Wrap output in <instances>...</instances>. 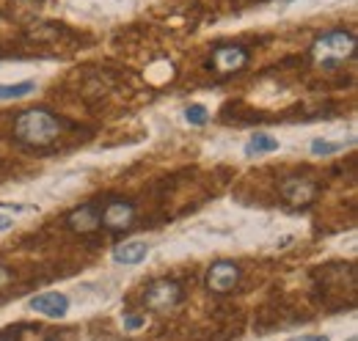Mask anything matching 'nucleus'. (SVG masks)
Wrapping results in <instances>:
<instances>
[{
  "mask_svg": "<svg viewBox=\"0 0 358 341\" xmlns=\"http://www.w3.org/2000/svg\"><path fill=\"white\" fill-rule=\"evenodd\" d=\"M353 52H356V39H353L350 34H345V31L325 34L322 39L314 42V55H317V61H320L325 69L336 66L339 61L350 58Z\"/></svg>",
  "mask_w": 358,
  "mask_h": 341,
  "instance_id": "f03ea898",
  "label": "nucleus"
},
{
  "mask_svg": "<svg viewBox=\"0 0 358 341\" xmlns=\"http://www.w3.org/2000/svg\"><path fill=\"white\" fill-rule=\"evenodd\" d=\"M31 308L50 317V319H58L69 311V300H66V295H58V292H45V295L31 300Z\"/></svg>",
  "mask_w": 358,
  "mask_h": 341,
  "instance_id": "1a4fd4ad",
  "label": "nucleus"
},
{
  "mask_svg": "<svg viewBox=\"0 0 358 341\" xmlns=\"http://www.w3.org/2000/svg\"><path fill=\"white\" fill-rule=\"evenodd\" d=\"M179 300H182V289H179L177 281H157L143 295L146 308H152V311H169V308L177 305Z\"/></svg>",
  "mask_w": 358,
  "mask_h": 341,
  "instance_id": "20e7f679",
  "label": "nucleus"
},
{
  "mask_svg": "<svg viewBox=\"0 0 358 341\" xmlns=\"http://www.w3.org/2000/svg\"><path fill=\"white\" fill-rule=\"evenodd\" d=\"M99 220H102L110 231H124V228L133 226L135 207L130 201H124V198H113V201H108V207L99 212Z\"/></svg>",
  "mask_w": 358,
  "mask_h": 341,
  "instance_id": "39448f33",
  "label": "nucleus"
},
{
  "mask_svg": "<svg viewBox=\"0 0 358 341\" xmlns=\"http://www.w3.org/2000/svg\"><path fill=\"white\" fill-rule=\"evenodd\" d=\"M339 149H342V143H328V140H314L312 143L314 154H334V152H339Z\"/></svg>",
  "mask_w": 358,
  "mask_h": 341,
  "instance_id": "4468645a",
  "label": "nucleus"
},
{
  "mask_svg": "<svg viewBox=\"0 0 358 341\" xmlns=\"http://www.w3.org/2000/svg\"><path fill=\"white\" fill-rule=\"evenodd\" d=\"M295 341H328V336H301V339Z\"/></svg>",
  "mask_w": 358,
  "mask_h": 341,
  "instance_id": "a211bd4d",
  "label": "nucleus"
},
{
  "mask_svg": "<svg viewBox=\"0 0 358 341\" xmlns=\"http://www.w3.org/2000/svg\"><path fill=\"white\" fill-rule=\"evenodd\" d=\"M275 149H278V140H275V138H270V135H254V138L248 140V146H245V154L251 157V154L275 152Z\"/></svg>",
  "mask_w": 358,
  "mask_h": 341,
  "instance_id": "9b49d317",
  "label": "nucleus"
},
{
  "mask_svg": "<svg viewBox=\"0 0 358 341\" xmlns=\"http://www.w3.org/2000/svg\"><path fill=\"white\" fill-rule=\"evenodd\" d=\"M143 322H146L143 317H127V319H124V328H130V331H138Z\"/></svg>",
  "mask_w": 358,
  "mask_h": 341,
  "instance_id": "dca6fc26",
  "label": "nucleus"
},
{
  "mask_svg": "<svg viewBox=\"0 0 358 341\" xmlns=\"http://www.w3.org/2000/svg\"><path fill=\"white\" fill-rule=\"evenodd\" d=\"M240 281V267L234 264V261H215L213 267H210V273H207V286L213 289V292H218V295H224L229 289H234V284Z\"/></svg>",
  "mask_w": 358,
  "mask_h": 341,
  "instance_id": "423d86ee",
  "label": "nucleus"
},
{
  "mask_svg": "<svg viewBox=\"0 0 358 341\" xmlns=\"http://www.w3.org/2000/svg\"><path fill=\"white\" fill-rule=\"evenodd\" d=\"M8 281H11V273H8L6 267H0V286H6Z\"/></svg>",
  "mask_w": 358,
  "mask_h": 341,
  "instance_id": "f3484780",
  "label": "nucleus"
},
{
  "mask_svg": "<svg viewBox=\"0 0 358 341\" xmlns=\"http://www.w3.org/2000/svg\"><path fill=\"white\" fill-rule=\"evenodd\" d=\"M185 116H187V122H190V124L201 127V124L207 122V108H204V105H190V108L185 110Z\"/></svg>",
  "mask_w": 358,
  "mask_h": 341,
  "instance_id": "ddd939ff",
  "label": "nucleus"
},
{
  "mask_svg": "<svg viewBox=\"0 0 358 341\" xmlns=\"http://www.w3.org/2000/svg\"><path fill=\"white\" fill-rule=\"evenodd\" d=\"M28 325H17V328H6V331H0V341H22V331H25Z\"/></svg>",
  "mask_w": 358,
  "mask_h": 341,
  "instance_id": "2eb2a0df",
  "label": "nucleus"
},
{
  "mask_svg": "<svg viewBox=\"0 0 358 341\" xmlns=\"http://www.w3.org/2000/svg\"><path fill=\"white\" fill-rule=\"evenodd\" d=\"M278 190H281V196H284L292 207H306V204H312L314 198H317L320 184H317L314 179H306V176H287Z\"/></svg>",
  "mask_w": 358,
  "mask_h": 341,
  "instance_id": "7ed1b4c3",
  "label": "nucleus"
},
{
  "mask_svg": "<svg viewBox=\"0 0 358 341\" xmlns=\"http://www.w3.org/2000/svg\"><path fill=\"white\" fill-rule=\"evenodd\" d=\"M34 88H36V85L31 83V80L14 83V85H0V99H22V96H28Z\"/></svg>",
  "mask_w": 358,
  "mask_h": 341,
  "instance_id": "f8f14e48",
  "label": "nucleus"
},
{
  "mask_svg": "<svg viewBox=\"0 0 358 341\" xmlns=\"http://www.w3.org/2000/svg\"><path fill=\"white\" fill-rule=\"evenodd\" d=\"M149 254V245L146 242H141V240H130V242H122V245H116V251H113V259L119 261V264H138V261H143Z\"/></svg>",
  "mask_w": 358,
  "mask_h": 341,
  "instance_id": "9d476101",
  "label": "nucleus"
},
{
  "mask_svg": "<svg viewBox=\"0 0 358 341\" xmlns=\"http://www.w3.org/2000/svg\"><path fill=\"white\" fill-rule=\"evenodd\" d=\"M248 64V52L245 47H237V44H226V47H218L213 52V66L221 72V75H231L237 69H243Z\"/></svg>",
  "mask_w": 358,
  "mask_h": 341,
  "instance_id": "0eeeda50",
  "label": "nucleus"
},
{
  "mask_svg": "<svg viewBox=\"0 0 358 341\" xmlns=\"http://www.w3.org/2000/svg\"><path fill=\"white\" fill-rule=\"evenodd\" d=\"M61 135V124L52 113L47 110H22L14 122V138L22 143V146H31V149H45L50 146L55 138Z\"/></svg>",
  "mask_w": 358,
  "mask_h": 341,
  "instance_id": "f257e3e1",
  "label": "nucleus"
},
{
  "mask_svg": "<svg viewBox=\"0 0 358 341\" xmlns=\"http://www.w3.org/2000/svg\"><path fill=\"white\" fill-rule=\"evenodd\" d=\"M11 226V217H0V231H6Z\"/></svg>",
  "mask_w": 358,
  "mask_h": 341,
  "instance_id": "6ab92c4d",
  "label": "nucleus"
},
{
  "mask_svg": "<svg viewBox=\"0 0 358 341\" xmlns=\"http://www.w3.org/2000/svg\"><path fill=\"white\" fill-rule=\"evenodd\" d=\"M66 223H69V228L78 231V234H91V231H96V228L102 226L96 204H83V207H78L75 212L69 215Z\"/></svg>",
  "mask_w": 358,
  "mask_h": 341,
  "instance_id": "6e6552de",
  "label": "nucleus"
}]
</instances>
